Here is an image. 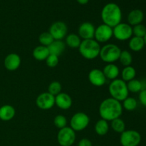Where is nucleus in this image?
<instances>
[{
  "mask_svg": "<svg viewBox=\"0 0 146 146\" xmlns=\"http://www.w3.org/2000/svg\"><path fill=\"white\" fill-rule=\"evenodd\" d=\"M122 104L113 98H108L101 103L98 108L100 116L106 121H112L121 117L123 113Z\"/></svg>",
  "mask_w": 146,
  "mask_h": 146,
  "instance_id": "1",
  "label": "nucleus"
},
{
  "mask_svg": "<svg viewBox=\"0 0 146 146\" xmlns=\"http://www.w3.org/2000/svg\"><path fill=\"white\" fill-rule=\"evenodd\" d=\"M101 19L104 24L113 28L121 22L122 11L115 3H108L101 10Z\"/></svg>",
  "mask_w": 146,
  "mask_h": 146,
  "instance_id": "2",
  "label": "nucleus"
},
{
  "mask_svg": "<svg viewBox=\"0 0 146 146\" xmlns=\"http://www.w3.org/2000/svg\"><path fill=\"white\" fill-rule=\"evenodd\" d=\"M101 46L95 39H86L81 41L78 47L81 55L84 58L88 60H93L99 56Z\"/></svg>",
  "mask_w": 146,
  "mask_h": 146,
  "instance_id": "3",
  "label": "nucleus"
},
{
  "mask_svg": "<svg viewBox=\"0 0 146 146\" xmlns=\"http://www.w3.org/2000/svg\"><path fill=\"white\" fill-rule=\"evenodd\" d=\"M108 91L111 98L121 101H124L128 97L129 91L127 87V83L120 78L113 80L108 86Z\"/></svg>",
  "mask_w": 146,
  "mask_h": 146,
  "instance_id": "4",
  "label": "nucleus"
},
{
  "mask_svg": "<svg viewBox=\"0 0 146 146\" xmlns=\"http://www.w3.org/2000/svg\"><path fill=\"white\" fill-rule=\"evenodd\" d=\"M121 50L117 45L108 44L101 48L99 56L104 62L107 64H113L119 59Z\"/></svg>",
  "mask_w": 146,
  "mask_h": 146,
  "instance_id": "5",
  "label": "nucleus"
},
{
  "mask_svg": "<svg viewBox=\"0 0 146 146\" xmlns=\"http://www.w3.org/2000/svg\"><path fill=\"white\" fill-rule=\"evenodd\" d=\"M90 118L84 112L76 113L70 120V127L74 131H82L88 127Z\"/></svg>",
  "mask_w": 146,
  "mask_h": 146,
  "instance_id": "6",
  "label": "nucleus"
},
{
  "mask_svg": "<svg viewBox=\"0 0 146 146\" xmlns=\"http://www.w3.org/2000/svg\"><path fill=\"white\" fill-rule=\"evenodd\" d=\"M141 142V135L135 130H127L121 133L120 143L122 146H138Z\"/></svg>",
  "mask_w": 146,
  "mask_h": 146,
  "instance_id": "7",
  "label": "nucleus"
},
{
  "mask_svg": "<svg viewBox=\"0 0 146 146\" xmlns=\"http://www.w3.org/2000/svg\"><path fill=\"white\" fill-rule=\"evenodd\" d=\"M133 36V28L127 23L121 22L113 28V36L118 41H127Z\"/></svg>",
  "mask_w": 146,
  "mask_h": 146,
  "instance_id": "8",
  "label": "nucleus"
},
{
  "mask_svg": "<svg viewBox=\"0 0 146 146\" xmlns=\"http://www.w3.org/2000/svg\"><path fill=\"white\" fill-rule=\"evenodd\" d=\"M57 141L61 146H71L76 141V132L71 127H65L59 130Z\"/></svg>",
  "mask_w": 146,
  "mask_h": 146,
  "instance_id": "9",
  "label": "nucleus"
},
{
  "mask_svg": "<svg viewBox=\"0 0 146 146\" xmlns=\"http://www.w3.org/2000/svg\"><path fill=\"white\" fill-rule=\"evenodd\" d=\"M113 37V28L105 24L97 27L95 30L94 38L98 43H106Z\"/></svg>",
  "mask_w": 146,
  "mask_h": 146,
  "instance_id": "10",
  "label": "nucleus"
},
{
  "mask_svg": "<svg viewBox=\"0 0 146 146\" xmlns=\"http://www.w3.org/2000/svg\"><path fill=\"white\" fill-rule=\"evenodd\" d=\"M48 32L51 34L54 40H62L66 36L68 27L63 21H56L49 27Z\"/></svg>",
  "mask_w": 146,
  "mask_h": 146,
  "instance_id": "11",
  "label": "nucleus"
},
{
  "mask_svg": "<svg viewBox=\"0 0 146 146\" xmlns=\"http://www.w3.org/2000/svg\"><path fill=\"white\" fill-rule=\"evenodd\" d=\"M36 104L41 110H49L55 105V96L48 92L39 94L36 99Z\"/></svg>",
  "mask_w": 146,
  "mask_h": 146,
  "instance_id": "12",
  "label": "nucleus"
},
{
  "mask_svg": "<svg viewBox=\"0 0 146 146\" xmlns=\"http://www.w3.org/2000/svg\"><path fill=\"white\" fill-rule=\"evenodd\" d=\"M88 78L90 83L94 86H103L106 82V78L103 71L98 68H94L91 70L88 74Z\"/></svg>",
  "mask_w": 146,
  "mask_h": 146,
  "instance_id": "13",
  "label": "nucleus"
},
{
  "mask_svg": "<svg viewBox=\"0 0 146 146\" xmlns=\"http://www.w3.org/2000/svg\"><path fill=\"white\" fill-rule=\"evenodd\" d=\"M96 28L94 24L91 22H84L79 26L78 29V32L79 37L86 39H92L94 38V34H95Z\"/></svg>",
  "mask_w": 146,
  "mask_h": 146,
  "instance_id": "14",
  "label": "nucleus"
},
{
  "mask_svg": "<svg viewBox=\"0 0 146 146\" xmlns=\"http://www.w3.org/2000/svg\"><path fill=\"white\" fill-rule=\"evenodd\" d=\"M21 62V57L17 54L11 53V54H8L5 57L4 61V65L8 71H14L19 68Z\"/></svg>",
  "mask_w": 146,
  "mask_h": 146,
  "instance_id": "15",
  "label": "nucleus"
},
{
  "mask_svg": "<svg viewBox=\"0 0 146 146\" xmlns=\"http://www.w3.org/2000/svg\"><path fill=\"white\" fill-rule=\"evenodd\" d=\"M55 104L60 109L68 110L73 104L72 98L68 94L61 92L55 96Z\"/></svg>",
  "mask_w": 146,
  "mask_h": 146,
  "instance_id": "16",
  "label": "nucleus"
},
{
  "mask_svg": "<svg viewBox=\"0 0 146 146\" xmlns=\"http://www.w3.org/2000/svg\"><path fill=\"white\" fill-rule=\"evenodd\" d=\"M128 24L131 26H135L142 23L144 19V14L142 10L135 9L132 10L128 14Z\"/></svg>",
  "mask_w": 146,
  "mask_h": 146,
  "instance_id": "17",
  "label": "nucleus"
},
{
  "mask_svg": "<svg viewBox=\"0 0 146 146\" xmlns=\"http://www.w3.org/2000/svg\"><path fill=\"white\" fill-rule=\"evenodd\" d=\"M66 46V45L62 40H54L48 46L49 54L59 56L65 51Z\"/></svg>",
  "mask_w": 146,
  "mask_h": 146,
  "instance_id": "18",
  "label": "nucleus"
},
{
  "mask_svg": "<svg viewBox=\"0 0 146 146\" xmlns=\"http://www.w3.org/2000/svg\"><path fill=\"white\" fill-rule=\"evenodd\" d=\"M104 75L106 79L115 80L118 78L120 74V70L118 67L114 64H107L103 69Z\"/></svg>",
  "mask_w": 146,
  "mask_h": 146,
  "instance_id": "19",
  "label": "nucleus"
},
{
  "mask_svg": "<svg viewBox=\"0 0 146 146\" xmlns=\"http://www.w3.org/2000/svg\"><path fill=\"white\" fill-rule=\"evenodd\" d=\"M15 108L11 105H4L0 107V119L3 121H11L15 116Z\"/></svg>",
  "mask_w": 146,
  "mask_h": 146,
  "instance_id": "20",
  "label": "nucleus"
},
{
  "mask_svg": "<svg viewBox=\"0 0 146 146\" xmlns=\"http://www.w3.org/2000/svg\"><path fill=\"white\" fill-rule=\"evenodd\" d=\"M33 56L37 61H44L49 56V51L47 46L39 45L33 50Z\"/></svg>",
  "mask_w": 146,
  "mask_h": 146,
  "instance_id": "21",
  "label": "nucleus"
},
{
  "mask_svg": "<svg viewBox=\"0 0 146 146\" xmlns=\"http://www.w3.org/2000/svg\"><path fill=\"white\" fill-rule=\"evenodd\" d=\"M128 46L130 49L135 52H138L141 51L145 46V42H144L143 38L137 36H132L129 39Z\"/></svg>",
  "mask_w": 146,
  "mask_h": 146,
  "instance_id": "22",
  "label": "nucleus"
},
{
  "mask_svg": "<svg viewBox=\"0 0 146 146\" xmlns=\"http://www.w3.org/2000/svg\"><path fill=\"white\" fill-rule=\"evenodd\" d=\"M94 129H95V132L96 133V134H98L100 136H104V135H106L109 131V124H108V121L101 118V120L96 122L95 126H94Z\"/></svg>",
  "mask_w": 146,
  "mask_h": 146,
  "instance_id": "23",
  "label": "nucleus"
},
{
  "mask_svg": "<svg viewBox=\"0 0 146 146\" xmlns=\"http://www.w3.org/2000/svg\"><path fill=\"white\" fill-rule=\"evenodd\" d=\"M136 76V71L135 68L131 66L124 67L123 69L121 72V79L125 82H128L131 80L134 79Z\"/></svg>",
  "mask_w": 146,
  "mask_h": 146,
  "instance_id": "24",
  "label": "nucleus"
},
{
  "mask_svg": "<svg viewBox=\"0 0 146 146\" xmlns=\"http://www.w3.org/2000/svg\"><path fill=\"white\" fill-rule=\"evenodd\" d=\"M81 39L76 34H70L66 36V45L72 48H77L79 47Z\"/></svg>",
  "mask_w": 146,
  "mask_h": 146,
  "instance_id": "25",
  "label": "nucleus"
},
{
  "mask_svg": "<svg viewBox=\"0 0 146 146\" xmlns=\"http://www.w3.org/2000/svg\"><path fill=\"white\" fill-rule=\"evenodd\" d=\"M127 87H128V91L131 93H133V94L140 93L143 89V83L140 80L135 79V78L128 81L127 84Z\"/></svg>",
  "mask_w": 146,
  "mask_h": 146,
  "instance_id": "26",
  "label": "nucleus"
},
{
  "mask_svg": "<svg viewBox=\"0 0 146 146\" xmlns=\"http://www.w3.org/2000/svg\"><path fill=\"white\" fill-rule=\"evenodd\" d=\"M123 108L128 111H133L136 109L138 106V101L136 99L133 97H127L124 101H123L122 104Z\"/></svg>",
  "mask_w": 146,
  "mask_h": 146,
  "instance_id": "27",
  "label": "nucleus"
},
{
  "mask_svg": "<svg viewBox=\"0 0 146 146\" xmlns=\"http://www.w3.org/2000/svg\"><path fill=\"white\" fill-rule=\"evenodd\" d=\"M111 126L112 129L118 133H122L125 131V123L121 118H118L111 121Z\"/></svg>",
  "mask_w": 146,
  "mask_h": 146,
  "instance_id": "28",
  "label": "nucleus"
},
{
  "mask_svg": "<svg viewBox=\"0 0 146 146\" xmlns=\"http://www.w3.org/2000/svg\"><path fill=\"white\" fill-rule=\"evenodd\" d=\"M118 60L123 66H124L125 67L128 66L132 64L133 56L129 51H127V50H124V51H121Z\"/></svg>",
  "mask_w": 146,
  "mask_h": 146,
  "instance_id": "29",
  "label": "nucleus"
},
{
  "mask_svg": "<svg viewBox=\"0 0 146 146\" xmlns=\"http://www.w3.org/2000/svg\"><path fill=\"white\" fill-rule=\"evenodd\" d=\"M38 41L41 45L48 47L54 41V38H53L51 34L48 31H47V32H43L40 34L38 36Z\"/></svg>",
  "mask_w": 146,
  "mask_h": 146,
  "instance_id": "30",
  "label": "nucleus"
},
{
  "mask_svg": "<svg viewBox=\"0 0 146 146\" xmlns=\"http://www.w3.org/2000/svg\"><path fill=\"white\" fill-rule=\"evenodd\" d=\"M61 89H62V86L58 81H53L48 86V92L54 96H56L61 93Z\"/></svg>",
  "mask_w": 146,
  "mask_h": 146,
  "instance_id": "31",
  "label": "nucleus"
},
{
  "mask_svg": "<svg viewBox=\"0 0 146 146\" xmlns=\"http://www.w3.org/2000/svg\"><path fill=\"white\" fill-rule=\"evenodd\" d=\"M133 28V35L134 36L143 38L146 34V27L142 24L134 26Z\"/></svg>",
  "mask_w": 146,
  "mask_h": 146,
  "instance_id": "32",
  "label": "nucleus"
},
{
  "mask_svg": "<svg viewBox=\"0 0 146 146\" xmlns=\"http://www.w3.org/2000/svg\"><path fill=\"white\" fill-rule=\"evenodd\" d=\"M54 124L56 128L61 129L67 125V119L64 115H57L54 119Z\"/></svg>",
  "mask_w": 146,
  "mask_h": 146,
  "instance_id": "33",
  "label": "nucleus"
},
{
  "mask_svg": "<svg viewBox=\"0 0 146 146\" xmlns=\"http://www.w3.org/2000/svg\"><path fill=\"white\" fill-rule=\"evenodd\" d=\"M45 61L46 63V65L49 68H54V67H56L58 65V62H59V58H58V56H57L49 54V56L47 57V58Z\"/></svg>",
  "mask_w": 146,
  "mask_h": 146,
  "instance_id": "34",
  "label": "nucleus"
},
{
  "mask_svg": "<svg viewBox=\"0 0 146 146\" xmlns=\"http://www.w3.org/2000/svg\"><path fill=\"white\" fill-rule=\"evenodd\" d=\"M139 101L143 106L146 107V88H143L139 93Z\"/></svg>",
  "mask_w": 146,
  "mask_h": 146,
  "instance_id": "35",
  "label": "nucleus"
},
{
  "mask_svg": "<svg viewBox=\"0 0 146 146\" xmlns=\"http://www.w3.org/2000/svg\"><path fill=\"white\" fill-rule=\"evenodd\" d=\"M78 146H93L92 143L88 138H83L78 142Z\"/></svg>",
  "mask_w": 146,
  "mask_h": 146,
  "instance_id": "36",
  "label": "nucleus"
},
{
  "mask_svg": "<svg viewBox=\"0 0 146 146\" xmlns=\"http://www.w3.org/2000/svg\"><path fill=\"white\" fill-rule=\"evenodd\" d=\"M77 2L80 4H82V5H84V4H88L89 0H76Z\"/></svg>",
  "mask_w": 146,
  "mask_h": 146,
  "instance_id": "37",
  "label": "nucleus"
},
{
  "mask_svg": "<svg viewBox=\"0 0 146 146\" xmlns=\"http://www.w3.org/2000/svg\"><path fill=\"white\" fill-rule=\"evenodd\" d=\"M143 40H144V42H145V46H146V34H145V36L143 37Z\"/></svg>",
  "mask_w": 146,
  "mask_h": 146,
  "instance_id": "38",
  "label": "nucleus"
},
{
  "mask_svg": "<svg viewBox=\"0 0 146 146\" xmlns=\"http://www.w3.org/2000/svg\"><path fill=\"white\" fill-rule=\"evenodd\" d=\"M97 146H100V145H97Z\"/></svg>",
  "mask_w": 146,
  "mask_h": 146,
  "instance_id": "39",
  "label": "nucleus"
}]
</instances>
